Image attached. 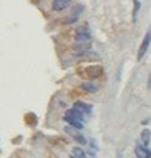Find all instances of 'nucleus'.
<instances>
[{
  "label": "nucleus",
  "mask_w": 151,
  "mask_h": 158,
  "mask_svg": "<svg viewBox=\"0 0 151 158\" xmlns=\"http://www.w3.org/2000/svg\"><path fill=\"white\" fill-rule=\"evenodd\" d=\"M80 88L84 90V91H88V93H95L97 91V86L94 85V84H92V83H83L82 85H80Z\"/></svg>",
  "instance_id": "nucleus-10"
},
{
  "label": "nucleus",
  "mask_w": 151,
  "mask_h": 158,
  "mask_svg": "<svg viewBox=\"0 0 151 158\" xmlns=\"http://www.w3.org/2000/svg\"><path fill=\"white\" fill-rule=\"evenodd\" d=\"M141 139L144 142L145 146H147L150 143V139H151V131L149 128H144L142 132H141Z\"/></svg>",
  "instance_id": "nucleus-9"
},
{
  "label": "nucleus",
  "mask_w": 151,
  "mask_h": 158,
  "mask_svg": "<svg viewBox=\"0 0 151 158\" xmlns=\"http://www.w3.org/2000/svg\"><path fill=\"white\" fill-rule=\"evenodd\" d=\"M147 88L151 89V73H150V75H149V80H147Z\"/></svg>",
  "instance_id": "nucleus-14"
},
{
  "label": "nucleus",
  "mask_w": 151,
  "mask_h": 158,
  "mask_svg": "<svg viewBox=\"0 0 151 158\" xmlns=\"http://www.w3.org/2000/svg\"><path fill=\"white\" fill-rule=\"evenodd\" d=\"M72 154H73V158H87L84 154V151L79 147H74L72 149Z\"/></svg>",
  "instance_id": "nucleus-11"
},
{
  "label": "nucleus",
  "mask_w": 151,
  "mask_h": 158,
  "mask_svg": "<svg viewBox=\"0 0 151 158\" xmlns=\"http://www.w3.org/2000/svg\"><path fill=\"white\" fill-rule=\"evenodd\" d=\"M83 115L84 114H82L80 111H78L77 109H71V110H68L67 112H66V115H64V117H68V118H73V120H77V121H79V122H82L83 121Z\"/></svg>",
  "instance_id": "nucleus-5"
},
{
  "label": "nucleus",
  "mask_w": 151,
  "mask_h": 158,
  "mask_svg": "<svg viewBox=\"0 0 151 158\" xmlns=\"http://www.w3.org/2000/svg\"><path fill=\"white\" fill-rule=\"evenodd\" d=\"M64 120H66V121H67L72 127H74V128H78V130L83 128V123H82V122H79V121H77V120L68 118V117H64Z\"/></svg>",
  "instance_id": "nucleus-12"
},
{
  "label": "nucleus",
  "mask_w": 151,
  "mask_h": 158,
  "mask_svg": "<svg viewBox=\"0 0 151 158\" xmlns=\"http://www.w3.org/2000/svg\"><path fill=\"white\" fill-rule=\"evenodd\" d=\"M73 107L74 109H77L78 111H80L82 114H90V110H92V107H90V105H88V104H84V102H76L74 105H73Z\"/></svg>",
  "instance_id": "nucleus-8"
},
{
  "label": "nucleus",
  "mask_w": 151,
  "mask_h": 158,
  "mask_svg": "<svg viewBox=\"0 0 151 158\" xmlns=\"http://www.w3.org/2000/svg\"><path fill=\"white\" fill-rule=\"evenodd\" d=\"M78 128H74V127H66V131L77 141V142H79L80 144H85L87 143V141H85V138H84V136L82 135V133H79L78 131H77Z\"/></svg>",
  "instance_id": "nucleus-4"
},
{
  "label": "nucleus",
  "mask_w": 151,
  "mask_h": 158,
  "mask_svg": "<svg viewBox=\"0 0 151 158\" xmlns=\"http://www.w3.org/2000/svg\"><path fill=\"white\" fill-rule=\"evenodd\" d=\"M136 158H149L151 156V152L146 148V146H137L135 148Z\"/></svg>",
  "instance_id": "nucleus-6"
},
{
  "label": "nucleus",
  "mask_w": 151,
  "mask_h": 158,
  "mask_svg": "<svg viewBox=\"0 0 151 158\" xmlns=\"http://www.w3.org/2000/svg\"><path fill=\"white\" fill-rule=\"evenodd\" d=\"M89 40H90V33H89L87 27H80L77 30V33H76V41L77 42L87 43Z\"/></svg>",
  "instance_id": "nucleus-2"
},
{
  "label": "nucleus",
  "mask_w": 151,
  "mask_h": 158,
  "mask_svg": "<svg viewBox=\"0 0 151 158\" xmlns=\"http://www.w3.org/2000/svg\"><path fill=\"white\" fill-rule=\"evenodd\" d=\"M71 4V0H54L52 2V9L54 11H62Z\"/></svg>",
  "instance_id": "nucleus-7"
},
{
  "label": "nucleus",
  "mask_w": 151,
  "mask_h": 158,
  "mask_svg": "<svg viewBox=\"0 0 151 158\" xmlns=\"http://www.w3.org/2000/svg\"><path fill=\"white\" fill-rule=\"evenodd\" d=\"M141 7V2L139 0H134V10H132V20L134 22L136 21V17H137V12Z\"/></svg>",
  "instance_id": "nucleus-13"
},
{
  "label": "nucleus",
  "mask_w": 151,
  "mask_h": 158,
  "mask_svg": "<svg viewBox=\"0 0 151 158\" xmlns=\"http://www.w3.org/2000/svg\"><path fill=\"white\" fill-rule=\"evenodd\" d=\"M101 72H103V69H101L100 65H90V67H88L85 69V75L88 78H90V79H94V78L100 77Z\"/></svg>",
  "instance_id": "nucleus-3"
},
{
  "label": "nucleus",
  "mask_w": 151,
  "mask_h": 158,
  "mask_svg": "<svg viewBox=\"0 0 151 158\" xmlns=\"http://www.w3.org/2000/svg\"><path fill=\"white\" fill-rule=\"evenodd\" d=\"M150 43H151V30H149V31L146 32V35L144 36V40H142L141 46H140V48H139L137 60H141V59H142V57L145 56V53H146V51H147Z\"/></svg>",
  "instance_id": "nucleus-1"
}]
</instances>
